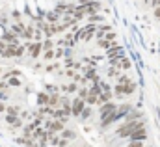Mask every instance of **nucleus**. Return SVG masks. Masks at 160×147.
Here are the masks:
<instances>
[{
	"label": "nucleus",
	"mask_w": 160,
	"mask_h": 147,
	"mask_svg": "<svg viewBox=\"0 0 160 147\" xmlns=\"http://www.w3.org/2000/svg\"><path fill=\"white\" fill-rule=\"evenodd\" d=\"M140 127H143V121H127L125 125H121L119 129H118V136H121V138H128L136 129H140Z\"/></svg>",
	"instance_id": "obj_1"
},
{
	"label": "nucleus",
	"mask_w": 160,
	"mask_h": 147,
	"mask_svg": "<svg viewBox=\"0 0 160 147\" xmlns=\"http://www.w3.org/2000/svg\"><path fill=\"white\" fill-rule=\"evenodd\" d=\"M134 89H136V84L128 82V84H118L114 91H116V95H130V93H134Z\"/></svg>",
	"instance_id": "obj_2"
},
{
	"label": "nucleus",
	"mask_w": 160,
	"mask_h": 147,
	"mask_svg": "<svg viewBox=\"0 0 160 147\" xmlns=\"http://www.w3.org/2000/svg\"><path fill=\"white\" fill-rule=\"evenodd\" d=\"M84 106H86V101H84L82 97H77V99L73 101L71 114H73V115H80V114H82V110H84Z\"/></svg>",
	"instance_id": "obj_3"
},
{
	"label": "nucleus",
	"mask_w": 160,
	"mask_h": 147,
	"mask_svg": "<svg viewBox=\"0 0 160 147\" xmlns=\"http://www.w3.org/2000/svg\"><path fill=\"white\" fill-rule=\"evenodd\" d=\"M26 48H28V52H30V56H32V58H38V56L41 54V48H43V43H41V41H36V43H32V45H28Z\"/></svg>",
	"instance_id": "obj_4"
},
{
	"label": "nucleus",
	"mask_w": 160,
	"mask_h": 147,
	"mask_svg": "<svg viewBox=\"0 0 160 147\" xmlns=\"http://www.w3.org/2000/svg\"><path fill=\"white\" fill-rule=\"evenodd\" d=\"M116 104L112 103V101H108V103H104V104H101V117H106V115H110L112 112H116Z\"/></svg>",
	"instance_id": "obj_5"
},
{
	"label": "nucleus",
	"mask_w": 160,
	"mask_h": 147,
	"mask_svg": "<svg viewBox=\"0 0 160 147\" xmlns=\"http://www.w3.org/2000/svg\"><path fill=\"white\" fill-rule=\"evenodd\" d=\"M130 140H140V142H143L145 138H147V130H145V127H140V129H136L130 136H128Z\"/></svg>",
	"instance_id": "obj_6"
},
{
	"label": "nucleus",
	"mask_w": 160,
	"mask_h": 147,
	"mask_svg": "<svg viewBox=\"0 0 160 147\" xmlns=\"http://www.w3.org/2000/svg\"><path fill=\"white\" fill-rule=\"evenodd\" d=\"M93 32H97V26H93V24H89L88 28H84V30H80L78 32V37H82V39H91V34Z\"/></svg>",
	"instance_id": "obj_7"
},
{
	"label": "nucleus",
	"mask_w": 160,
	"mask_h": 147,
	"mask_svg": "<svg viewBox=\"0 0 160 147\" xmlns=\"http://www.w3.org/2000/svg\"><path fill=\"white\" fill-rule=\"evenodd\" d=\"M6 121H8V123L13 127V129H19V127H22V119H19L17 115H9V114H8Z\"/></svg>",
	"instance_id": "obj_8"
},
{
	"label": "nucleus",
	"mask_w": 160,
	"mask_h": 147,
	"mask_svg": "<svg viewBox=\"0 0 160 147\" xmlns=\"http://www.w3.org/2000/svg\"><path fill=\"white\" fill-rule=\"evenodd\" d=\"M108 56L110 58H123V50H121L119 47H114V48L108 50Z\"/></svg>",
	"instance_id": "obj_9"
},
{
	"label": "nucleus",
	"mask_w": 160,
	"mask_h": 147,
	"mask_svg": "<svg viewBox=\"0 0 160 147\" xmlns=\"http://www.w3.org/2000/svg\"><path fill=\"white\" fill-rule=\"evenodd\" d=\"M110 99H112V93H110V91L101 93V95H99V104H104V103H108Z\"/></svg>",
	"instance_id": "obj_10"
},
{
	"label": "nucleus",
	"mask_w": 160,
	"mask_h": 147,
	"mask_svg": "<svg viewBox=\"0 0 160 147\" xmlns=\"http://www.w3.org/2000/svg\"><path fill=\"white\" fill-rule=\"evenodd\" d=\"M2 39H4L6 43H15V45H17V34H4Z\"/></svg>",
	"instance_id": "obj_11"
},
{
	"label": "nucleus",
	"mask_w": 160,
	"mask_h": 147,
	"mask_svg": "<svg viewBox=\"0 0 160 147\" xmlns=\"http://www.w3.org/2000/svg\"><path fill=\"white\" fill-rule=\"evenodd\" d=\"M99 47H101V48H110V47H112V41L106 39V37H102V39H99Z\"/></svg>",
	"instance_id": "obj_12"
},
{
	"label": "nucleus",
	"mask_w": 160,
	"mask_h": 147,
	"mask_svg": "<svg viewBox=\"0 0 160 147\" xmlns=\"http://www.w3.org/2000/svg\"><path fill=\"white\" fill-rule=\"evenodd\" d=\"M47 19H48L50 23H56V21H60V13H58V11H50V13L47 15Z\"/></svg>",
	"instance_id": "obj_13"
},
{
	"label": "nucleus",
	"mask_w": 160,
	"mask_h": 147,
	"mask_svg": "<svg viewBox=\"0 0 160 147\" xmlns=\"http://www.w3.org/2000/svg\"><path fill=\"white\" fill-rule=\"evenodd\" d=\"M62 136H63L65 140H75V138H77V134H75V132H71V130H65V129L62 130Z\"/></svg>",
	"instance_id": "obj_14"
},
{
	"label": "nucleus",
	"mask_w": 160,
	"mask_h": 147,
	"mask_svg": "<svg viewBox=\"0 0 160 147\" xmlns=\"http://www.w3.org/2000/svg\"><path fill=\"white\" fill-rule=\"evenodd\" d=\"M21 36L24 37V39H32V37H34V28H24Z\"/></svg>",
	"instance_id": "obj_15"
},
{
	"label": "nucleus",
	"mask_w": 160,
	"mask_h": 147,
	"mask_svg": "<svg viewBox=\"0 0 160 147\" xmlns=\"http://www.w3.org/2000/svg\"><path fill=\"white\" fill-rule=\"evenodd\" d=\"M6 112L9 114V115H19V106H6Z\"/></svg>",
	"instance_id": "obj_16"
},
{
	"label": "nucleus",
	"mask_w": 160,
	"mask_h": 147,
	"mask_svg": "<svg viewBox=\"0 0 160 147\" xmlns=\"http://www.w3.org/2000/svg\"><path fill=\"white\" fill-rule=\"evenodd\" d=\"M38 101H39V104H48V95L47 93H39Z\"/></svg>",
	"instance_id": "obj_17"
},
{
	"label": "nucleus",
	"mask_w": 160,
	"mask_h": 147,
	"mask_svg": "<svg viewBox=\"0 0 160 147\" xmlns=\"http://www.w3.org/2000/svg\"><path fill=\"white\" fill-rule=\"evenodd\" d=\"M89 115H91V108L84 106V110H82V114H80V117H82V119H86V117H89Z\"/></svg>",
	"instance_id": "obj_18"
},
{
	"label": "nucleus",
	"mask_w": 160,
	"mask_h": 147,
	"mask_svg": "<svg viewBox=\"0 0 160 147\" xmlns=\"http://www.w3.org/2000/svg\"><path fill=\"white\" fill-rule=\"evenodd\" d=\"M99 21H102L101 15H97V13H91V15H89V23H99Z\"/></svg>",
	"instance_id": "obj_19"
},
{
	"label": "nucleus",
	"mask_w": 160,
	"mask_h": 147,
	"mask_svg": "<svg viewBox=\"0 0 160 147\" xmlns=\"http://www.w3.org/2000/svg\"><path fill=\"white\" fill-rule=\"evenodd\" d=\"M56 56V52L52 50V48H48V50H45V60H52Z\"/></svg>",
	"instance_id": "obj_20"
},
{
	"label": "nucleus",
	"mask_w": 160,
	"mask_h": 147,
	"mask_svg": "<svg viewBox=\"0 0 160 147\" xmlns=\"http://www.w3.org/2000/svg\"><path fill=\"white\" fill-rule=\"evenodd\" d=\"M130 65H132V63H130V60L121 58V67H123V69H130Z\"/></svg>",
	"instance_id": "obj_21"
},
{
	"label": "nucleus",
	"mask_w": 160,
	"mask_h": 147,
	"mask_svg": "<svg viewBox=\"0 0 160 147\" xmlns=\"http://www.w3.org/2000/svg\"><path fill=\"white\" fill-rule=\"evenodd\" d=\"M140 115H142L140 112H130V114H128V117H127V121H134V119H138Z\"/></svg>",
	"instance_id": "obj_22"
},
{
	"label": "nucleus",
	"mask_w": 160,
	"mask_h": 147,
	"mask_svg": "<svg viewBox=\"0 0 160 147\" xmlns=\"http://www.w3.org/2000/svg\"><path fill=\"white\" fill-rule=\"evenodd\" d=\"M11 30H13L15 34H19V36H21V34H22V30H24V26H21V24H13V28H11Z\"/></svg>",
	"instance_id": "obj_23"
},
{
	"label": "nucleus",
	"mask_w": 160,
	"mask_h": 147,
	"mask_svg": "<svg viewBox=\"0 0 160 147\" xmlns=\"http://www.w3.org/2000/svg\"><path fill=\"white\" fill-rule=\"evenodd\" d=\"M127 147H143V145H142L140 140H130V144H128Z\"/></svg>",
	"instance_id": "obj_24"
},
{
	"label": "nucleus",
	"mask_w": 160,
	"mask_h": 147,
	"mask_svg": "<svg viewBox=\"0 0 160 147\" xmlns=\"http://www.w3.org/2000/svg\"><path fill=\"white\" fill-rule=\"evenodd\" d=\"M118 82H119V84H128V82H130V78H128L127 74H123V76H119V78H118Z\"/></svg>",
	"instance_id": "obj_25"
},
{
	"label": "nucleus",
	"mask_w": 160,
	"mask_h": 147,
	"mask_svg": "<svg viewBox=\"0 0 160 147\" xmlns=\"http://www.w3.org/2000/svg\"><path fill=\"white\" fill-rule=\"evenodd\" d=\"M24 48H26V47H19V45H17V48H15V56H22V54H24Z\"/></svg>",
	"instance_id": "obj_26"
},
{
	"label": "nucleus",
	"mask_w": 160,
	"mask_h": 147,
	"mask_svg": "<svg viewBox=\"0 0 160 147\" xmlns=\"http://www.w3.org/2000/svg\"><path fill=\"white\" fill-rule=\"evenodd\" d=\"M56 103H58V95H50V97H48V104H50V106H54Z\"/></svg>",
	"instance_id": "obj_27"
},
{
	"label": "nucleus",
	"mask_w": 160,
	"mask_h": 147,
	"mask_svg": "<svg viewBox=\"0 0 160 147\" xmlns=\"http://www.w3.org/2000/svg\"><path fill=\"white\" fill-rule=\"evenodd\" d=\"M9 86H21V80H19V78H13V76H11V78H9Z\"/></svg>",
	"instance_id": "obj_28"
},
{
	"label": "nucleus",
	"mask_w": 160,
	"mask_h": 147,
	"mask_svg": "<svg viewBox=\"0 0 160 147\" xmlns=\"http://www.w3.org/2000/svg\"><path fill=\"white\" fill-rule=\"evenodd\" d=\"M63 89H65V91H69V93H75V91H77V86H75V84H71V86H65Z\"/></svg>",
	"instance_id": "obj_29"
},
{
	"label": "nucleus",
	"mask_w": 160,
	"mask_h": 147,
	"mask_svg": "<svg viewBox=\"0 0 160 147\" xmlns=\"http://www.w3.org/2000/svg\"><path fill=\"white\" fill-rule=\"evenodd\" d=\"M34 37H36V41H41V39H43V34H41V30H34Z\"/></svg>",
	"instance_id": "obj_30"
},
{
	"label": "nucleus",
	"mask_w": 160,
	"mask_h": 147,
	"mask_svg": "<svg viewBox=\"0 0 160 147\" xmlns=\"http://www.w3.org/2000/svg\"><path fill=\"white\" fill-rule=\"evenodd\" d=\"M43 48H45V50H48V48H52V41H50V39H47V41L43 43Z\"/></svg>",
	"instance_id": "obj_31"
},
{
	"label": "nucleus",
	"mask_w": 160,
	"mask_h": 147,
	"mask_svg": "<svg viewBox=\"0 0 160 147\" xmlns=\"http://www.w3.org/2000/svg\"><path fill=\"white\" fill-rule=\"evenodd\" d=\"M78 93H80L78 97H82V99H84V101H86V97H88V93H89V91H88V89H80Z\"/></svg>",
	"instance_id": "obj_32"
},
{
	"label": "nucleus",
	"mask_w": 160,
	"mask_h": 147,
	"mask_svg": "<svg viewBox=\"0 0 160 147\" xmlns=\"http://www.w3.org/2000/svg\"><path fill=\"white\" fill-rule=\"evenodd\" d=\"M106 39H110V41H114V39H116V34H114V32L110 30V32L106 34Z\"/></svg>",
	"instance_id": "obj_33"
},
{
	"label": "nucleus",
	"mask_w": 160,
	"mask_h": 147,
	"mask_svg": "<svg viewBox=\"0 0 160 147\" xmlns=\"http://www.w3.org/2000/svg\"><path fill=\"white\" fill-rule=\"evenodd\" d=\"M155 17H157V19H160V6H157V8H155Z\"/></svg>",
	"instance_id": "obj_34"
},
{
	"label": "nucleus",
	"mask_w": 160,
	"mask_h": 147,
	"mask_svg": "<svg viewBox=\"0 0 160 147\" xmlns=\"http://www.w3.org/2000/svg\"><path fill=\"white\" fill-rule=\"evenodd\" d=\"M62 56H63V50H62V48H58V50H56V58H62Z\"/></svg>",
	"instance_id": "obj_35"
},
{
	"label": "nucleus",
	"mask_w": 160,
	"mask_h": 147,
	"mask_svg": "<svg viewBox=\"0 0 160 147\" xmlns=\"http://www.w3.org/2000/svg\"><path fill=\"white\" fill-rule=\"evenodd\" d=\"M4 50H6V43H4V41H0V54H2Z\"/></svg>",
	"instance_id": "obj_36"
},
{
	"label": "nucleus",
	"mask_w": 160,
	"mask_h": 147,
	"mask_svg": "<svg viewBox=\"0 0 160 147\" xmlns=\"http://www.w3.org/2000/svg\"><path fill=\"white\" fill-rule=\"evenodd\" d=\"M13 17H15V19L19 21V19H21V13H19V11H13Z\"/></svg>",
	"instance_id": "obj_37"
},
{
	"label": "nucleus",
	"mask_w": 160,
	"mask_h": 147,
	"mask_svg": "<svg viewBox=\"0 0 160 147\" xmlns=\"http://www.w3.org/2000/svg\"><path fill=\"white\" fill-rule=\"evenodd\" d=\"M6 110V104H2V103H0V112H4Z\"/></svg>",
	"instance_id": "obj_38"
},
{
	"label": "nucleus",
	"mask_w": 160,
	"mask_h": 147,
	"mask_svg": "<svg viewBox=\"0 0 160 147\" xmlns=\"http://www.w3.org/2000/svg\"><path fill=\"white\" fill-rule=\"evenodd\" d=\"M0 73H2V69H0Z\"/></svg>",
	"instance_id": "obj_39"
},
{
	"label": "nucleus",
	"mask_w": 160,
	"mask_h": 147,
	"mask_svg": "<svg viewBox=\"0 0 160 147\" xmlns=\"http://www.w3.org/2000/svg\"><path fill=\"white\" fill-rule=\"evenodd\" d=\"M52 147H56V145H52Z\"/></svg>",
	"instance_id": "obj_40"
}]
</instances>
